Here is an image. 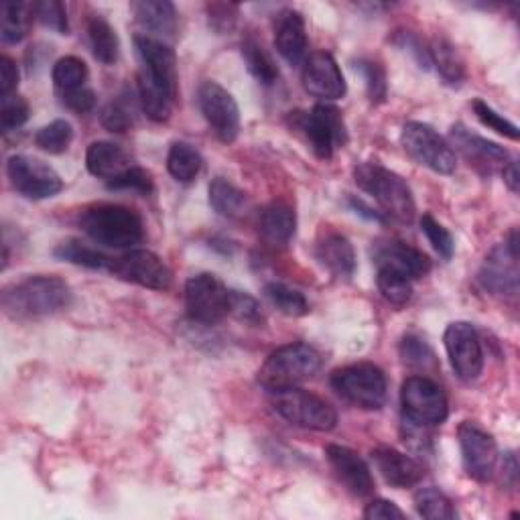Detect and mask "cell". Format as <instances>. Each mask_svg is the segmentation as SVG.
Here are the masks:
<instances>
[{"label": "cell", "mask_w": 520, "mask_h": 520, "mask_svg": "<svg viewBox=\"0 0 520 520\" xmlns=\"http://www.w3.org/2000/svg\"><path fill=\"white\" fill-rule=\"evenodd\" d=\"M86 167L94 177H100L108 183L122 175L128 167H133V163H130V157L122 147L108 141H96L88 147Z\"/></svg>", "instance_id": "25"}, {"label": "cell", "mask_w": 520, "mask_h": 520, "mask_svg": "<svg viewBox=\"0 0 520 520\" xmlns=\"http://www.w3.org/2000/svg\"><path fill=\"white\" fill-rule=\"evenodd\" d=\"M502 472H504V482L514 488V486L518 484V462H516V455H514V453H506Z\"/></svg>", "instance_id": "54"}, {"label": "cell", "mask_w": 520, "mask_h": 520, "mask_svg": "<svg viewBox=\"0 0 520 520\" xmlns=\"http://www.w3.org/2000/svg\"><path fill=\"white\" fill-rule=\"evenodd\" d=\"M374 260L378 267H388L395 269L399 273H403L405 277L413 279H421L431 271V260L425 252L399 242V240H390L386 244H380L374 252Z\"/></svg>", "instance_id": "22"}, {"label": "cell", "mask_w": 520, "mask_h": 520, "mask_svg": "<svg viewBox=\"0 0 520 520\" xmlns=\"http://www.w3.org/2000/svg\"><path fill=\"white\" fill-rule=\"evenodd\" d=\"M135 47H137V53L143 61V72L177 92V57H175V51L167 43L153 39V37H147V35H137Z\"/></svg>", "instance_id": "21"}, {"label": "cell", "mask_w": 520, "mask_h": 520, "mask_svg": "<svg viewBox=\"0 0 520 520\" xmlns=\"http://www.w3.org/2000/svg\"><path fill=\"white\" fill-rule=\"evenodd\" d=\"M100 120H102V126L106 130H110V133H116V135H122L126 133V130L133 126V108H128L126 102H110L102 114H100Z\"/></svg>", "instance_id": "48"}, {"label": "cell", "mask_w": 520, "mask_h": 520, "mask_svg": "<svg viewBox=\"0 0 520 520\" xmlns=\"http://www.w3.org/2000/svg\"><path fill=\"white\" fill-rule=\"evenodd\" d=\"M401 143L419 165L439 175H451L458 167V157L451 145L429 124L407 122L403 126Z\"/></svg>", "instance_id": "8"}, {"label": "cell", "mask_w": 520, "mask_h": 520, "mask_svg": "<svg viewBox=\"0 0 520 520\" xmlns=\"http://www.w3.org/2000/svg\"><path fill=\"white\" fill-rule=\"evenodd\" d=\"M443 342L453 372L466 382H474L484 368V350L474 325L468 321L449 323Z\"/></svg>", "instance_id": "11"}, {"label": "cell", "mask_w": 520, "mask_h": 520, "mask_svg": "<svg viewBox=\"0 0 520 520\" xmlns=\"http://www.w3.org/2000/svg\"><path fill=\"white\" fill-rule=\"evenodd\" d=\"M350 204H352V208H354L358 214H364V216L370 218V220H382L380 214H376V212H372L370 208H366L360 200H350Z\"/></svg>", "instance_id": "56"}, {"label": "cell", "mask_w": 520, "mask_h": 520, "mask_svg": "<svg viewBox=\"0 0 520 520\" xmlns=\"http://www.w3.org/2000/svg\"><path fill=\"white\" fill-rule=\"evenodd\" d=\"M464 468L476 482L492 480L498 464V447L494 437L478 423L464 421L458 429Z\"/></svg>", "instance_id": "16"}, {"label": "cell", "mask_w": 520, "mask_h": 520, "mask_svg": "<svg viewBox=\"0 0 520 520\" xmlns=\"http://www.w3.org/2000/svg\"><path fill=\"white\" fill-rule=\"evenodd\" d=\"M88 76H90L88 65L80 57H74V55L57 59L51 70V78H53V84L59 94H68V92L86 88Z\"/></svg>", "instance_id": "35"}, {"label": "cell", "mask_w": 520, "mask_h": 520, "mask_svg": "<svg viewBox=\"0 0 520 520\" xmlns=\"http://www.w3.org/2000/svg\"><path fill=\"white\" fill-rule=\"evenodd\" d=\"M293 128L305 137L307 145L319 159H332L336 149L348 141V130L342 112L332 104H317L309 112H295L291 116Z\"/></svg>", "instance_id": "5"}, {"label": "cell", "mask_w": 520, "mask_h": 520, "mask_svg": "<svg viewBox=\"0 0 520 520\" xmlns=\"http://www.w3.org/2000/svg\"><path fill=\"white\" fill-rule=\"evenodd\" d=\"M230 313L234 317H238L240 321H246L252 325L263 321V311H260L258 301L240 291H230Z\"/></svg>", "instance_id": "49"}, {"label": "cell", "mask_w": 520, "mask_h": 520, "mask_svg": "<svg viewBox=\"0 0 520 520\" xmlns=\"http://www.w3.org/2000/svg\"><path fill=\"white\" fill-rule=\"evenodd\" d=\"M29 102L21 96H5L0 98V126H3L5 133L21 128L29 120Z\"/></svg>", "instance_id": "42"}, {"label": "cell", "mask_w": 520, "mask_h": 520, "mask_svg": "<svg viewBox=\"0 0 520 520\" xmlns=\"http://www.w3.org/2000/svg\"><path fill=\"white\" fill-rule=\"evenodd\" d=\"M267 297L271 299V303L285 315L289 317H301L305 313H309V303L305 299L303 293L283 285V283H271L265 289Z\"/></svg>", "instance_id": "40"}, {"label": "cell", "mask_w": 520, "mask_h": 520, "mask_svg": "<svg viewBox=\"0 0 520 520\" xmlns=\"http://www.w3.org/2000/svg\"><path fill=\"white\" fill-rule=\"evenodd\" d=\"M80 226L96 244L108 248H133L145 236L141 216L124 206L96 204L80 216Z\"/></svg>", "instance_id": "2"}, {"label": "cell", "mask_w": 520, "mask_h": 520, "mask_svg": "<svg viewBox=\"0 0 520 520\" xmlns=\"http://www.w3.org/2000/svg\"><path fill=\"white\" fill-rule=\"evenodd\" d=\"M74 141V128L68 120H53L51 124L37 130L35 145L49 153V155H61L70 149Z\"/></svg>", "instance_id": "37"}, {"label": "cell", "mask_w": 520, "mask_h": 520, "mask_svg": "<svg viewBox=\"0 0 520 520\" xmlns=\"http://www.w3.org/2000/svg\"><path fill=\"white\" fill-rule=\"evenodd\" d=\"M415 508L419 516L429 518V520H451L455 518V508L453 502L437 488H421L415 494Z\"/></svg>", "instance_id": "39"}, {"label": "cell", "mask_w": 520, "mask_h": 520, "mask_svg": "<svg viewBox=\"0 0 520 520\" xmlns=\"http://www.w3.org/2000/svg\"><path fill=\"white\" fill-rule=\"evenodd\" d=\"M35 19L33 3H3L0 5V37L5 43H21Z\"/></svg>", "instance_id": "30"}, {"label": "cell", "mask_w": 520, "mask_h": 520, "mask_svg": "<svg viewBox=\"0 0 520 520\" xmlns=\"http://www.w3.org/2000/svg\"><path fill=\"white\" fill-rule=\"evenodd\" d=\"M372 460L384 482L395 488H413L425 476V470L417 460L395 447H376Z\"/></svg>", "instance_id": "20"}, {"label": "cell", "mask_w": 520, "mask_h": 520, "mask_svg": "<svg viewBox=\"0 0 520 520\" xmlns=\"http://www.w3.org/2000/svg\"><path fill=\"white\" fill-rule=\"evenodd\" d=\"M356 70L364 76L366 80V90L368 96L374 104H380L386 100V74L382 70V65L370 59H360L356 63Z\"/></svg>", "instance_id": "45"}, {"label": "cell", "mask_w": 520, "mask_h": 520, "mask_svg": "<svg viewBox=\"0 0 520 520\" xmlns=\"http://www.w3.org/2000/svg\"><path fill=\"white\" fill-rule=\"evenodd\" d=\"M177 92L169 86L157 82L149 74H139V100L141 108L153 122H167L173 112Z\"/></svg>", "instance_id": "27"}, {"label": "cell", "mask_w": 520, "mask_h": 520, "mask_svg": "<svg viewBox=\"0 0 520 520\" xmlns=\"http://www.w3.org/2000/svg\"><path fill=\"white\" fill-rule=\"evenodd\" d=\"M502 175H504V183L510 187V191L518 193V167L514 161H510L504 169H502Z\"/></svg>", "instance_id": "55"}, {"label": "cell", "mask_w": 520, "mask_h": 520, "mask_svg": "<svg viewBox=\"0 0 520 520\" xmlns=\"http://www.w3.org/2000/svg\"><path fill=\"white\" fill-rule=\"evenodd\" d=\"M376 285L378 291L382 293V297L393 303V305H405L411 301L413 297V285L411 279L405 277L403 273L388 269V267H378V277H376Z\"/></svg>", "instance_id": "38"}, {"label": "cell", "mask_w": 520, "mask_h": 520, "mask_svg": "<svg viewBox=\"0 0 520 520\" xmlns=\"http://www.w3.org/2000/svg\"><path fill=\"white\" fill-rule=\"evenodd\" d=\"M472 108H474V114H476V118L484 124V126H488V128H492V130H496L498 135H502V137H506V139H510V141H518V126L514 124V122H510L508 118H504L502 114H498L492 106H488L484 100H474L472 102Z\"/></svg>", "instance_id": "43"}, {"label": "cell", "mask_w": 520, "mask_h": 520, "mask_svg": "<svg viewBox=\"0 0 520 520\" xmlns=\"http://www.w3.org/2000/svg\"><path fill=\"white\" fill-rule=\"evenodd\" d=\"M185 307L193 321L218 323L230 313V291L210 273L195 275L185 283Z\"/></svg>", "instance_id": "10"}, {"label": "cell", "mask_w": 520, "mask_h": 520, "mask_svg": "<svg viewBox=\"0 0 520 520\" xmlns=\"http://www.w3.org/2000/svg\"><path fill=\"white\" fill-rule=\"evenodd\" d=\"M33 11H35V19L43 27H47L59 35L70 33L68 9H65V5L59 3V0H41V3H33Z\"/></svg>", "instance_id": "41"}, {"label": "cell", "mask_w": 520, "mask_h": 520, "mask_svg": "<svg viewBox=\"0 0 520 520\" xmlns=\"http://www.w3.org/2000/svg\"><path fill=\"white\" fill-rule=\"evenodd\" d=\"M356 185L376 200L382 212L399 222L415 218V198L409 183L395 171L378 163H360L354 169Z\"/></svg>", "instance_id": "3"}, {"label": "cell", "mask_w": 520, "mask_h": 520, "mask_svg": "<svg viewBox=\"0 0 520 520\" xmlns=\"http://www.w3.org/2000/svg\"><path fill=\"white\" fill-rule=\"evenodd\" d=\"M106 185L110 189H130V191H139V193H145V195H149L155 187L151 173L143 167H137V165L128 167L122 175L108 181Z\"/></svg>", "instance_id": "47"}, {"label": "cell", "mask_w": 520, "mask_h": 520, "mask_svg": "<svg viewBox=\"0 0 520 520\" xmlns=\"http://www.w3.org/2000/svg\"><path fill=\"white\" fill-rule=\"evenodd\" d=\"M401 405L405 419L433 427L447 419V397L439 384L427 376H409L401 386Z\"/></svg>", "instance_id": "9"}, {"label": "cell", "mask_w": 520, "mask_h": 520, "mask_svg": "<svg viewBox=\"0 0 520 520\" xmlns=\"http://www.w3.org/2000/svg\"><path fill=\"white\" fill-rule=\"evenodd\" d=\"M275 47L291 65H297L305 59L307 33L305 21L297 11L285 9L275 17Z\"/></svg>", "instance_id": "23"}, {"label": "cell", "mask_w": 520, "mask_h": 520, "mask_svg": "<svg viewBox=\"0 0 520 520\" xmlns=\"http://www.w3.org/2000/svg\"><path fill=\"white\" fill-rule=\"evenodd\" d=\"M59 260H65V263H72L84 269H92V271H112L114 265V258L106 256L104 252L82 244L78 240H68V242H61L55 252H53Z\"/></svg>", "instance_id": "32"}, {"label": "cell", "mask_w": 520, "mask_h": 520, "mask_svg": "<svg viewBox=\"0 0 520 520\" xmlns=\"http://www.w3.org/2000/svg\"><path fill=\"white\" fill-rule=\"evenodd\" d=\"M236 13L238 7L236 5H210L208 7V15H210V25L218 31V33H226L234 27L236 23Z\"/></svg>", "instance_id": "52"}, {"label": "cell", "mask_w": 520, "mask_h": 520, "mask_svg": "<svg viewBox=\"0 0 520 520\" xmlns=\"http://www.w3.org/2000/svg\"><path fill=\"white\" fill-rule=\"evenodd\" d=\"M301 82L305 92L321 100H340L348 90L338 61L325 51L313 53L305 59Z\"/></svg>", "instance_id": "17"}, {"label": "cell", "mask_w": 520, "mask_h": 520, "mask_svg": "<svg viewBox=\"0 0 520 520\" xmlns=\"http://www.w3.org/2000/svg\"><path fill=\"white\" fill-rule=\"evenodd\" d=\"M72 289L59 277H29L3 293V309L15 319H37L55 315L72 305Z\"/></svg>", "instance_id": "1"}, {"label": "cell", "mask_w": 520, "mask_h": 520, "mask_svg": "<svg viewBox=\"0 0 520 520\" xmlns=\"http://www.w3.org/2000/svg\"><path fill=\"white\" fill-rule=\"evenodd\" d=\"M258 228H260V236H263L265 242H269L271 246H287L295 236L297 216L291 206L283 202H275L260 214Z\"/></svg>", "instance_id": "26"}, {"label": "cell", "mask_w": 520, "mask_h": 520, "mask_svg": "<svg viewBox=\"0 0 520 520\" xmlns=\"http://www.w3.org/2000/svg\"><path fill=\"white\" fill-rule=\"evenodd\" d=\"M17 86H19L17 63L11 57L3 55V57H0V98L15 94Z\"/></svg>", "instance_id": "51"}, {"label": "cell", "mask_w": 520, "mask_h": 520, "mask_svg": "<svg viewBox=\"0 0 520 520\" xmlns=\"http://www.w3.org/2000/svg\"><path fill=\"white\" fill-rule=\"evenodd\" d=\"M88 39H90V47L94 57L104 63V65H114L120 57V41L116 31L112 29V25L102 19V17H94L88 23Z\"/></svg>", "instance_id": "34"}, {"label": "cell", "mask_w": 520, "mask_h": 520, "mask_svg": "<svg viewBox=\"0 0 520 520\" xmlns=\"http://www.w3.org/2000/svg\"><path fill=\"white\" fill-rule=\"evenodd\" d=\"M364 518L368 520H393V518H405V512L388 500H372L366 510H364Z\"/></svg>", "instance_id": "53"}, {"label": "cell", "mask_w": 520, "mask_h": 520, "mask_svg": "<svg viewBox=\"0 0 520 520\" xmlns=\"http://www.w3.org/2000/svg\"><path fill=\"white\" fill-rule=\"evenodd\" d=\"M321 366V356L307 344H289L275 350L263 368L258 370V382L269 393L285 390L311 378Z\"/></svg>", "instance_id": "4"}, {"label": "cell", "mask_w": 520, "mask_h": 520, "mask_svg": "<svg viewBox=\"0 0 520 520\" xmlns=\"http://www.w3.org/2000/svg\"><path fill=\"white\" fill-rule=\"evenodd\" d=\"M451 141L453 145L458 147V151L470 161V165H474L478 171L482 173H494L496 169H504L512 159L510 153L506 149H502L500 145L482 139L464 126V124H455L451 128Z\"/></svg>", "instance_id": "18"}, {"label": "cell", "mask_w": 520, "mask_h": 520, "mask_svg": "<svg viewBox=\"0 0 520 520\" xmlns=\"http://www.w3.org/2000/svg\"><path fill=\"white\" fill-rule=\"evenodd\" d=\"M332 386L342 399L366 411H378L386 401L388 390L384 372L370 362L336 370L332 374Z\"/></svg>", "instance_id": "6"}, {"label": "cell", "mask_w": 520, "mask_h": 520, "mask_svg": "<svg viewBox=\"0 0 520 520\" xmlns=\"http://www.w3.org/2000/svg\"><path fill=\"white\" fill-rule=\"evenodd\" d=\"M200 110L218 141L234 143L240 133V108L218 82H204L198 90Z\"/></svg>", "instance_id": "13"}, {"label": "cell", "mask_w": 520, "mask_h": 520, "mask_svg": "<svg viewBox=\"0 0 520 520\" xmlns=\"http://www.w3.org/2000/svg\"><path fill=\"white\" fill-rule=\"evenodd\" d=\"M210 206L224 218L236 220L246 214V193L224 177H216L210 183Z\"/></svg>", "instance_id": "31"}, {"label": "cell", "mask_w": 520, "mask_h": 520, "mask_svg": "<svg viewBox=\"0 0 520 520\" xmlns=\"http://www.w3.org/2000/svg\"><path fill=\"white\" fill-rule=\"evenodd\" d=\"M202 155L187 143H175L167 155V169L179 183H191L202 171Z\"/></svg>", "instance_id": "36"}, {"label": "cell", "mask_w": 520, "mask_h": 520, "mask_svg": "<svg viewBox=\"0 0 520 520\" xmlns=\"http://www.w3.org/2000/svg\"><path fill=\"white\" fill-rule=\"evenodd\" d=\"M110 273L153 291H167L173 283V275L163 258L145 248H130L122 256L114 258Z\"/></svg>", "instance_id": "14"}, {"label": "cell", "mask_w": 520, "mask_h": 520, "mask_svg": "<svg viewBox=\"0 0 520 520\" xmlns=\"http://www.w3.org/2000/svg\"><path fill=\"white\" fill-rule=\"evenodd\" d=\"M401 356L405 364L415 368H429L435 362V354L425 340L415 334H407L401 342Z\"/></svg>", "instance_id": "46"}, {"label": "cell", "mask_w": 520, "mask_h": 520, "mask_svg": "<svg viewBox=\"0 0 520 520\" xmlns=\"http://www.w3.org/2000/svg\"><path fill=\"white\" fill-rule=\"evenodd\" d=\"M61 102L65 104V108H70L72 112L88 114L96 106V94H94V90H90L86 86V88H80V90H74V92H68V94H61Z\"/></svg>", "instance_id": "50"}, {"label": "cell", "mask_w": 520, "mask_h": 520, "mask_svg": "<svg viewBox=\"0 0 520 520\" xmlns=\"http://www.w3.org/2000/svg\"><path fill=\"white\" fill-rule=\"evenodd\" d=\"M271 395L275 411L297 427L311 431H332L338 425L336 409L317 395L307 393V390L293 386L275 390Z\"/></svg>", "instance_id": "7"}, {"label": "cell", "mask_w": 520, "mask_h": 520, "mask_svg": "<svg viewBox=\"0 0 520 520\" xmlns=\"http://www.w3.org/2000/svg\"><path fill=\"white\" fill-rule=\"evenodd\" d=\"M421 230L423 234L427 236L429 244L435 248V252L439 256H443L445 260H449L453 256V250H455V242H453V236L449 234V230L439 224L431 214H425L421 218Z\"/></svg>", "instance_id": "44"}, {"label": "cell", "mask_w": 520, "mask_h": 520, "mask_svg": "<svg viewBox=\"0 0 520 520\" xmlns=\"http://www.w3.org/2000/svg\"><path fill=\"white\" fill-rule=\"evenodd\" d=\"M317 260L328 269L332 275L340 279H348L356 271V252L352 242L342 234L323 236L317 244Z\"/></svg>", "instance_id": "24"}, {"label": "cell", "mask_w": 520, "mask_h": 520, "mask_svg": "<svg viewBox=\"0 0 520 520\" xmlns=\"http://www.w3.org/2000/svg\"><path fill=\"white\" fill-rule=\"evenodd\" d=\"M480 285L492 295L514 297L518 293V232L512 230L508 240L492 248L478 275Z\"/></svg>", "instance_id": "12"}, {"label": "cell", "mask_w": 520, "mask_h": 520, "mask_svg": "<svg viewBox=\"0 0 520 520\" xmlns=\"http://www.w3.org/2000/svg\"><path fill=\"white\" fill-rule=\"evenodd\" d=\"M429 53V65H435L437 74L449 84V86H460L466 80V65L460 57L458 49H455L445 39H433L427 45Z\"/></svg>", "instance_id": "29"}, {"label": "cell", "mask_w": 520, "mask_h": 520, "mask_svg": "<svg viewBox=\"0 0 520 520\" xmlns=\"http://www.w3.org/2000/svg\"><path fill=\"white\" fill-rule=\"evenodd\" d=\"M242 57L252 78L263 86H275L279 80V65L271 57V53L260 45L256 39H246L242 43Z\"/></svg>", "instance_id": "33"}, {"label": "cell", "mask_w": 520, "mask_h": 520, "mask_svg": "<svg viewBox=\"0 0 520 520\" xmlns=\"http://www.w3.org/2000/svg\"><path fill=\"white\" fill-rule=\"evenodd\" d=\"M325 455H328V462L340 482L354 496L366 498L374 492V478L370 474V468L356 451L344 445H328L325 447Z\"/></svg>", "instance_id": "19"}, {"label": "cell", "mask_w": 520, "mask_h": 520, "mask_svg": "<svg viewBox=\"0 0 520 520\" xmlns=\"http://www.w3.org/2000/svg\"><path fill=\"white\" fill-rule=\"evenodd\" d=\"M133 13L139 25L155 35L173 37L177 31V11L169 0H141L133 3Z\"/></svg>", "instance_id": "28"}, {"label": "cell", "mask_w": 520, "mask_h": 520, "mask_svg": "<svg viewBox=\"0 0 520 520\" xmlns=\"http://www.w3.org/2000/svg\"><path fill=\"white\" fill-rule=\"evenodd\" d=\"M7 175L11 185L27 200H47L63 189V181L53 167L27 155L11 157Z\"/></svg>", "instance_id": "15"}]
</instances>
